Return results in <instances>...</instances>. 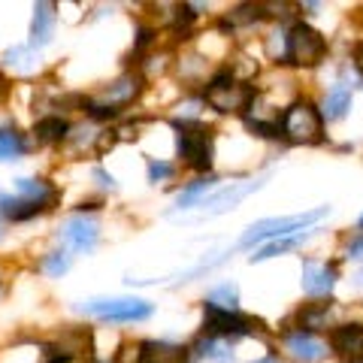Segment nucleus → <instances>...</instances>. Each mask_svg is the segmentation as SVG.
<instances>
[{"instance_id": "1", "label": "nucleus", "mask_w": 363, "mask_h": 363, "mask_svg": "<svg viewBox=\"0 0 363 363\" xmlns=\"http://www.w3.org/2000/svg\"><path fill=\"white\" fill-rule=\"evenodd\" d=\"M327 215V206L321 209H312V212H303V215H288V218H264L252 224L248 230L242 233L240 245H255V242H264V240H279V236H291L294 230H303V227H309L315 221H321Z\"/></svg>"}, {"instance_id": "2", "label": "nucleus", "mask_w": 363, "mask_h": 363, "mask_svg": "<svg viewBox=\"0 0 363 363\" xmlns=\"http://www.w3.org/2000/svg\"><path fill=\"white\" fill-rule=\"evenodd\" d=\"M79 312L104 318V321H143L152 315V303L136 297H100L79 306Z\"/></svg>"}, {"instance_id": "3", "label": "nucleus", "mask_w": 363, "mask_h": 363, "mask_svg": "<svg viewBox=\"0 0 363 363\" xmlns=\"http://www.w3.org/2000/svg\"><path fill=\"white\" fill-rule=\"evenodd\" d=\"M281 128H285L288 140L294 143H303V145H312V143H321V130H324V118L321 112H318L312 104H294L288 112H285V121H281Z\"/></svg>"}, {"instance_id": "4", "label": "nucleus", "mask_w": 363, "mask_h": 363, "mask_svg": "<svg viewBox=\"0 0 363 363\" xmlns=\"http://www.w3.org/2000/svg\"><path fill=\"white\" fill-rule=\"evenodd\" d=\"M179 128V152L182 157H188V164L194 169H209L212 164V130L203 124H188L176 121Z\"/></svg>"}, {"instance_id": "5", "label": "nucleus", "mask_w": 363, "mask_h": 363, "mask_svg": "<svg viewBox=\"0 0 363 363\" xmlns=\"http://www.w3.org/2000/svg\"><path fill=\"white\" fill-rule=\"evenodd\" d=\"M324 52H327L324 37L315 28L297 25V28L288 33V58H291V64H297V67H315L318 61L324 58Z\"/></svg>"}, {"instance_id": "6", "label": "nucleus", "mask_w": 363, "mask_h": 363, "mask_svg": "<svg viewBox=\"0 0 363 363\" xmlns=\"http://www.w3.org/2000/svg\"><path fill=\"white\" fill-rule=\"evenodd\" d=\"M206 104L218 112H242L248 104H252V88H245L236 79L218 76L206 91Z\"/></svg>"}, {"instance_id": "7", "label": "nucleus", "mask_w": 363, "mask_h": 363, "mask_svg": "<svg viewBox=\"0 0 363 363\" xmlns=\"http://www.w3.org/2000/svg\"><path fill=\"white\" fill-rule=\"evenodd\" d=\"M61 240L70 245L73 252H91V248L97 245V221L85 218V215H76V218L64 221Z\"/></svg>"}, {"instance_id": "8", "label": "nucleus", "mask_w": 363, "mask_h": 363, "mask_svg": "<svg viewBox=\"0 0 363 363\" xmlns=\"http://www.w3.org/2000/svg\"><path fill=\"white\" fill-rule=\"evenodd\" d=\"M136 94H140V79L136 76H121L116 85L106 88V94L100 97V104H94V116H116V106L128 104V100H133Z\"/></svg>"}, {"instance_id": "9", "label": "nucleus", "mask_w": 363, "mask_h": 363, "mask_svg": "<svg viewBox=\"0 0 363 363\" xmlns=\"http://www.w3.org/2000/svg\"><path fill=\"white\" fill-rule=\"evenodd\" d=\"M336 279H333V269L324 267V264H306L303 267V291L309 297H327L333 291Z\"/></svg>"}, {"instance_id": "10", "label": "nucleus", "mask_w": 363, "mask_h": 363, "mask_svg": "<svg viewBox=\"0 0 363 363\" xmlns=\"http://www.w3.org/2000/svg\"><path fill=\"white\" fill-rule=\"evenodd\" d=\"M333 348L342 354L345 360H354V363H363V327H339L333 333Z\"/></svg>"}, {"instance_id": "11", "label": "nucleus", "mask_w": 363, "mask_h": 363, "mask_svg": "<svg viewBox=\"0 0 363 363\" xmlns=\"http://www.w3.org/2000/svg\"><path fill=\"white\" fill-rule=\"evenodd\" d=\"M206 330L215 333V336H221V339H227V336H242V333H248V321H245V318H240L236 312H212L209 309V315H206Z\"/></svg>"}, {"instance_id": "12", "label": "nucleus", "mask_w": 363, "mask_h": 363, "mask_svg": "<svg viewBox=\"0 0 363 363\" xmlns=\"http://www.w3.org/2000/svg\"><path fill=\"white\" fill-rule=\"evenodd\" d=\"M285 345H288V351H291V357H294V360L315 363V360H321V357H324V345L318 342L315 336H309V333H291Z\"/></svg>"}, {"instance_id": "13", "label": "nucleus", "mask_w": 363, "mask_h": 363, "mask_svg": "<svg viewBox=\"0 0 363 363\" xmlns=\"http://www.w3.org/2000/svg\"><path fill=\"white\" fill-rule=\"evenodd\" d=\"M260 188V182H242V185H236V188H227L221 191V194H215L209 200V206H206V215H218V212H227V209H233L236 203H240L242 197H248L252 191Z\"/></svg>"}, {"instance_id": "14", "label": "nucleus", "mask_w": 363, "mask_h": 363, "mask_svg": "<svg viewBox=\"0 0 363 363\" xmlns=\"http://www.w3.org/2000/svg\"><path fill=\"white\" fill-rule=\"evenodd\" d=\"M52 30H55V6L52 4H37V6H33V25H30L33 45H45V43H49Z\"/></svg>"}, {"instance_id": "15", "label": "nucleus", "mask_w": 363, "mask_h": 363, "mask_svg": "<svg viewBox=\"0 0 363 363\" xmlns=\"http://www.w3.org/2000/svg\"><path fill=\"white\" fill-rule=\"evenodd\" d=\"M140 363H188V357H185V351L176 345L145 342V345H140Z\"/></svg>"}, {"instance_id": "16", "label": "nucleus", "mask_w": 363, "mask_h": 363, "mask_svg": "<svg viewBox=\"0 0 363 363\" xmlns=\"http://www.w3.org/2000/svg\"><path fill=\"white\" fill-rule=\"evenodd\" d=\"M312 236L309 233H291V236H279V240H272L269 245H264L257 255H252V264H260V260H269V257H279V255H285V252H294L297 245H303L306 240Z\"/></svg>"}, {"instance_id": "17", "label": "nucleus", "mask_w": 363, "mask_h": 363, "mask_svg": "<svg viewBox=\"0 0 363 363\" xmlns=\"http://www.w3.org/2000/svg\"><path fill=\"white\" fill-rule=\"evenodd\" d=\"M16 191H18V200L37 203V206H45L49 197H52V188L45 185L43 179H18L16 182Z\"/></svg>"}, {"instance_id": "18", "label": "nucleus", "mask_w": 363, "mask_h": 363, "mask_svg": "<svg viewBox=\"0 0 363 363\" xmlns=\"http://www.w3.org/2000/svg\"><path fill=\"white\" fill-rule=\"evenodd\" d=\"M351 109V91L345 85H336L324 100V118L327 121H339Z\"/></svg>"}, {"instance_id": "19", "label": "nucleus", "mask_w": 363, "mask_h": 363, "mask_svg": "<svg viewBox=\"0 0 363 363\" xmlns=\"http://www.w3.org/2000/svg\"><path fill=\"white\" fill-rule=\"evenodd\" d=\"M206 306L212 312H236V306H240V291H236L233 285L215 288L206 297Z\"/></svg>"}, {"instance_id": "20", "label": "nucleus", "mask_w": 363, "mask_h": 363, "mask_svg": "<svg viewBox=\"0 0 363 363\" xmlns=\"http://www.w3.org/2000/svg\"><path fill=\"white\" fill-rule=\"evenodd\" d=\"M43 206H37V203H25L18 197H0V212L6 215V218L13 221H25V218H33Z\"/></svg>"}, {"instance_id": "21", "label": "nucleus", "mask_w": 363, "mask_h": 363, "mask_svg": "<svg viewBox=\"0 0 363 363\" xmlns=\"http://www.w3.org/2000/svg\"><path fill=\"white\" fill-rule=\"evenodd\" d=\"M25 152V143L16 130H0V161H16Z\"/></svg>"}, {"instance_id": "22", "label": "nucleus", "mask_w": 363, "mask_h": 363, "mask_svg": "<svg viewBox=\"0 0 363 363\" xmlns=\"http://www.w3.org/2000/svg\"><path fill=\"white\" fill-rule=\"evenodd\" d=\"M64 136H67V121H61V118H43L37 124V140H43V143H58Z\"/></svg>"}, {"instance_id": "23", "label": "nucleus", "mask_w": 363, "mask_h": 363, "mask_svg": "<svg viewBox=\"0 0 363 363\" xmlns=\"http://www.w3.org/2000/svg\"><path fill=\"white\" fill-rule=\"evenodd\" d=\"M6 64L13 67V70H18V73H30L33 67H37V58H33V52L28 49V45H18V49L6 52Z\"/></svg>"}, {"instance_id": "24", "label": "nucleus", "mask_w": 363, "mask_h": 363, "mask_svg": "<svg viewBox=\"0 0 363 363\" xmlns=\"http://www.w3.org/2000/svg\"><path fill=\"white\" fill-rule=\"evenodd\" d=\"M212 182H215V179H200V182H194V185L185 188V191H182V194L176 197V206L188 209V206H194V203H200V197L212 188Z\"/></svg>"}, {"instance_id": "25", "label": "nucleus", "mask_w": 363, "mask_h": 363, "mask_svg": "<svg viewBox=\"0 0 363 363\" xmlns=\"http://www.w3.org/2000/svg\"><path fill=\"white\" fill-rule=\"evenodd\" d=\"M200 354L209 357V360H218V363H230L233 354L227 351L221 342H215V339H206V342H200Z\"/></svg>"}, {"instance_id": "26", "label": "nucleus", "mask_w": 363, "mask_h": 363, "mask_svg": "<svg viewBox=\"0 0 363 363\" xmlns=\"http://www.w3.org/2000/svg\"><path fill=\"white\" fill-rule=\"evenodd\" d=\"M45 272L49 276H61V272L70 269V255H64V252H52L49 257H45Z\"/></svg>"}, {"instance_id": "27", "label": "nucleus", "mask_w": 363, "mask_h": 363, "mask_svg": "<svg viewBox=\"0 0 363 363\" xmlns=\"http://www.w3.org/2000/svg\"><path fill=\"white\" fill-rule=\"evenodd\" d=\"M173 176V167L169 164H164V161H152L149 164V179L152 182H161V179H169Z\"/></svg>"}, {"instance_id": "28", "label": "nucleus", "mask_w": 363, "mask_h": 363, "mask_svg": "<svg viewBox=\"0 0 363 363\" xmlns=\"http://www.w3.org/2000/svg\"><path fill=\"white\" fill-rule=\"evenodd\" d=\"M348 255H351V257H357V260H363V236L348 245Z\"/></svg>"}, {"instance_id": "29", "label": "nucleus", "mask_w": 363, "mask_h": 363, "mask_svg": "<svg viewBox=\"0 0 363 363\" xmlns=\"http://www.w3.org/2000/svg\"><path fill=\"white\" fill-rule=\"evenodd\" d=\"M94 179H97V182H100V185H104V188H112V176H106L104 169H94Z\"/></svg>"}, {"instance_id": "30", "label": "nucleus", "mask_w": 363, "mask_h": 363, "mask_svg": "<svg viewBox=\"0 0 363 363\" xmlns=\"http://www.w3.org/2000/svg\"><path fill=\"white\" fill-rule=\"evenodd\" d=\"M354 64H357V70L363 73V43H360V49H357V55H354Z\"/></svg>"}, {"instance_id": "31", "label": "nucleus", "mask_w": 363, "mask_h": 363, "mask_svg": "<svg viewBox=\"0 0 363 363\" xmlns=\"http://www.w3.org/2000/svg\"><path fill=\"white\" fill-rule=\"evenodd\" d=\"M260 363H276V360H260Z\"/></svg>"}, {"instance_id": "32", "label": "nucleus", "mask_w": 363, "mask_h": 363, "mask_svg": "<svg viewBox=\"0 0 363 363\" xmlns=\"http://www.w3.org/2000/svg\"><path fill=\"white\" fill-rule=\"evenodd\" d=\"M360 285H363V272H360Z\"/></svg>"}, {"instance_id": "33", "label": "nucleus", "mask_w": 363, "mask_h": 363, "mask_svg": "<svg viewBox=\"0 0 363 363\" xmlns=\"http://www.w3.org/2000/svg\"><path fill=\"white\" fill-rule=\"evenodd\" d=\"M360 227H363V218H360Z\"/></svg>"}]
</instances>
